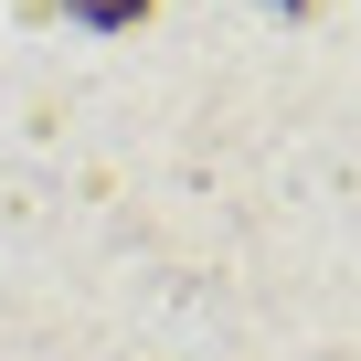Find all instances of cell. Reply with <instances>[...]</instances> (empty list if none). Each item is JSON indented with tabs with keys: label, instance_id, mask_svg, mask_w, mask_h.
I'll return each instance as SVG.
<instances>
[{
	"label": "cell",
	"instance_id": "2",
	"mask_svg": "<svg viewBox=\"0 0 361 361\" xmlns=\"http://www.w3.org/2000/svg\"><path fill=\"white\" fill-rule=\"evenodd\" d=\"M276 11H308V0H276Z\"/></svg>",
	"mask_w": 361,
	"mask_h": 361
},
{
	"label": "cell",
	"instance_id": "1",
	"mask_svg": "<svg viewBox=\"0 0 361 361\" xmlns=\"http://www.w3.org/2000/svg\"><path fill=\"white\" fill-rule=\"evenodd\" d=\"M64 11H75V22H96V32H128V22H149V11H159V0H64Z\"/></svg>",
	"mask_w": 361,
	"mask_h": 361
}]
</instances>
